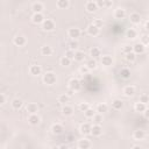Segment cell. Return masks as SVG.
Masks as SVG:
<instances>
[{
    "label": "cell",
    "mask_w": 149,
    "mask_h": 149,
    "mask_svg": "<svg viewBox=\"0 0 149 149\" xmlns=\"http://www.w3.org/2000/svg\"><path fill=\"white\" fill-rule=\"evenodd\" d=\"M43 81L44 84L47 85H54L56 81H57V77H56V73H54L52 71H48L43 74Z\"/></svg>",
    "instance_id": "cell-1"
},
{
    "label": "cell",
    "mask_w": 149,
    "mask_h": 149,
    "mask_svg": "<svg viewBox=\"0 0 149 149\" xmlns=\"http://www.w3.org/2000/svg\"><path fill=\"white\" fill-rule=\"evenodd\" d=\"M69 88H71L72 91H79L81 88V83L79 79L77 78H71L70 81H69Z\"/></svg>",
    "instance_id": "cell-2"
},
{
    "label": "cell",
    "mask_w": 149,
    "mask_h": 149,
    "mask_svg": "<svg viewBox=\"0 0 149 149\" xmlns=\"http://www.w3.org/2000/svg\"><path fill=\"white\" fill-rule=\"evenodd\" d=\"M42 29L45 31H51L55 29V22L51 19H45L42 23Z\"/></svg>",
    "instance_id": "cell-3"
},
{
    "label": "cell",
    "mask_w": 149,
    "mask_h": 149,
    "mask_svg": "<svg viewBox=\"0 0 149 149\" xmlns=\"http://www.w3.org/2000/svg\"><path fill=\"white\" fill-rule=\"evenodd\" d=\"M80 29L77 28V27H72L68 30V36L71 38V40H77L79 36H80Z\"/></svg>",
    "instance_id": "cell-4"
},
{
    "label": "cell",
    "mask_w": 149,
    "mask_h": 149,
    "mask_svg": "<svg viewBox=\"0 0 149 149\" xmlns=\"http://www.w3.org/2000/svg\"><path fill=\"white\" fill-rule=\"evenodd\" d=\"M98 8H99V7H98V5H97V1L90 0V1H86V3H85V9H86L88 13H94Z\"/></svg>",
    "instance_id": "cell-5"
},
{
    "label": "cell",
    "mask_w": 149,
    "mask_h": 149,
    "mask_svg": "<svg viewBox=\"0 0 149 149\" xmlns=\"http://www.w3.org/2000/svg\"><path fill=\"white\" fill-rule=\"evenodd\" d=\"M41 122V118L40 115L36 113V114H29L28 115V123L31 125V126H37L38 123Z\"/></svg>",
    "instance_id": "cell-6"
},
{
    "label": "cell",
    "mask_w": 149,
    "mask_h": 149,
    "mask_svg": "<svg viewBox=\"0 0 149 149\" xmlns=\"http://www.w3.org/2000/svg\"><path fill=\"white\" fill-rule=\"evenodd\" d=\"M91 129H92V126L88 123V122H83L79 127V132L83 134V135H88L91 134Z\"/></svg>",
    "instance_id": "cell-7"
},
{
    "label": "cell",
    "mask_w": 149,
    "mask_h": 149,
    "mask_svg": "<svg viewBox=\"0 0 149 149\" xmlns=\"http://www.w3.org/2000/svg\"><path fill=\"white\" fill-rule=\"evenodd\" d=\"M44 15L42 13H34L33 16H31V21L35 23V24H42L43 21H44Z\"/></svg>",
    "instance_id": "cell-8"
},
{
    "label": "cell",
    "mask_w": 149,
    "mask_h": 149,
    "mask_svg": "<svg viewBox=\"0 0 149 149\" xmlns=\"http://www.w3.org/2000/svg\"><path fill=\"white\" fill-rule=\"evenodd\" d=\"M13 43L17 47H23L26 43H27V38L22 35H16L14 38H13Z\"/></svg>",
    "instance_id": "cell-9"
},
{
    "label": "cell",
    "mask_w": 149,
    "mask_h": 149,
    "mask_svg": "<svg viewBox=\"0 0 149 149\" xmlns=\"http://www.w3.org/2000/svg\"><path fill=\"white\" fill-rule=\"evenodd\" d=\"M144 50H146V47H144V44H142L141 42L135 43V44L133 45V52H134L135 55H141V54L144 52Z\"/></svg>",
    "instance_id": "cell-10"
},
{
    "label": "cell",
    "mask_w": 149,
    "mask_h": 149,
    "mask_svg": "<svg viewBox=\"0 0 149 149\" xmlns=\"http://www.w3.org/2000/svg\"><path fill=\"white\" fill-rule=\"evenodd\" d=\"M86 30H87V34L90 35V36H97V35H99V33H100V29L99 28H97L94 24H88V27L86 28Z\"/></svg>",
    "instance_id": "cell-11"
},
{
    "label": "cell",
    "mask_w": 149,
    "mask_h": 149,
    "mask_svg": "<svg viewBox=\"0 0 149 149\" xmlns=\"http://www.w3.org/2000/svg\"><path fill=\"white\" fill-rule=\"evenodd\" d=\"M29 73L31 76H38V74L42 73V68L40 65H37V64H33L29 68Z\"/></svg>",
    "instance_id": "cell-12"
},
{
    "label": "cell",
    "mask_w": 149,
    "mask_h": 149,
    "mask_svg": "<svg viewBox=\"0 0 149 149\" xmlns=\"http://www.w3.org/2000/svg\"><path fill=\"white\" fill-rule=\"evenodd\" d=\"M63 130H64L63 125H61V123H58V122H56V123H54V125L51 126V132H52V134H55V135L62 134Z\"/></svg>",
    "instance_id": "cell-13"
},
{
    "label": "cell",
    "mask_w": 149,
    "mask_h": 149,
    "mask_svg": "<svg viewBox=\"0 0 149 149\" xmlns=\"http://www.w3.org/2000/svg\"><path fill=\"white\" fill-rule=\"evenodd\" d=\"M78 148L79 149H90L91 148V141L87 139H80L78 141Z\"/></svg>",
    "instance_id": "cell-14"
},
{
    "label": "cell",
    "mask_w": 149,
    "mask_h": 149,
    "mask_svg": "<svg viewBox=\"0 0 149 149\" xmlns=\"http://www.w3.org/2000/svg\"><path fill=\"white\" fill-rule=\"evenodd\" d=\"M26 109H27V112H28L29 114H36V113L38 112V106H37V104H35V102H29V104L27 105Z\"/></svg>",
    "instance_id": "cell-15"
},
{
    "label": "cell",
    "mask_w": 149,
    "mask_h": 149,
    "mask_svg": "<svg viewBox=\"0 0 149 149\" xmlns=\"http://www.w3.org/2000/svg\"><path fill=\"white\" fill-rule=\"evenodd\" d=\"M31 9H33L34 13H42V10L44 9V5L40 1H36L31 5Z\"/></svg>",
    "instance_id": "cell-16"
},
{
    "label": "cell",
    "mask_w": 149,
    "mask_h": 149,
    "mask_svg": "<svg viewBox=\"0 0 149 149\" xmlns=\"http://www.w3.org/2000/svg\"><path fill=\"white\" fill-rule=\"evenodd\" d=\"M135 92H136V90H135V87L133 85H127L123 88V93H125L126 97H133L135 94Z\"/></svg>",
    "instance_id": "cell-17"
},
{
    "label": "cell",
    "mask_w": 149,
    "mask_h": 149,
    "mask_svg": "<svg viewBox=\"0 0 149 149\" xmlns=\"http://www.w3.org/2000/svg\"><path fill=\"white\" fill-rule=\"evenodd\" d=\"M91 134L93 136H100L102 134V127L100 125H93L92 126V129H91Z\"/></svg>",
    "instance_id": "cell-18"
},
{
    "label": "cell",
    "mask_w": 149,
    "mask_h": 149,
    "mask_svg": "<svg viewBox=\"0 0 149 149\" xmlns=\"http://www.w3.org/2000/svg\"><path fill=\"white\" fill-rule=\"evenodd\" d=\"M129 20H130V22H132L133 24H139V23L141 22V15H140L139 13L134 12V13H132V14L129 15Z\"/></svg>",
    "instance_id": "cell-19"
},
{
    "label": "cell",
    "mask_w": 149,
    "mask_h": 149,
    "mask_svg": "<svg viewBox=\"0 0 149 149\" xmlns=\"http://www.w3.org/2000/svg\"><path fill=\"white\" fill-rule=\"evenodd\" d=\"M100 61H101V64L105 65V66H111L113 64V58L109 55H104Z\"/></svg>",
    "instance_id": "cell-20"
},
{
    "label": "cell",
    "mask_w": 149,
    "mask_h": 149,
    "mask_svg": "<svg viewBox=\"0 0 149 149\" xmlns=\"http://www.w3.org/2000/svg\"><path fill=\"white\" fill-rule=\"evenodd\" d=\"M114 17L115 19H119V20H122L126 17V10L123 8H116L114 10Z\"/></svg>",
    "instance_id": "cell-21"
},
{
    "label": "cell",
    "mask_w": 149,
    "mask_h": 149,
    "mask_svg": "<svg viewBox=\"0 0 149 149\" xmlns=\"http://www.w3.org/2000/svg\"><path fill=\"white\" fill-rule=\"evenodd\" d=\"M62 114L63 115H66V116H70L73 114V107L70 106V105H64L62 107Z\"/></svg>",
    "instance_id": "cell-22"
},
{
    "label": "cell",
    "mask_w": 149,
    "mask_h": 149,
    "mask_svg": "<svg viewBox=\"0 0 149 149\" xmlns=\"http://www.w3.org/2000/svg\"><path fill=\"white\" fill-rule=\"evenodd\" d=\"M123 107V101L121 99H114L112 101V108L115 109V111H119Z\"/></svg>",
    "instance_id": "cell-23"
},
{
    "label": "cell",
    "mask_w": 149,
    "mask_h": 149,
    "mask_svg": "<svg viewBox=\"0 0 149 149\" xmlns=\"http://www.w3.org/2000/svg\"><path fill=\"white\" fill-rule=\"evenodd\" d=\"M130 76H132V73H130V70L128 68H122L120 70V77L122 79H129Z\"/></svg>",
    "instance_id": "cell-24"
},
{
    "label": "cell",
    "mask_w": 149,
    "mask_h": 149,
    "mask_svg": "<svg viewBox=\"0 0 149 149\" xmlns=\"http://www.w3.org/2000/svg\"><path fill=\"white\" fill-rule=\"evenodd\" d=\"M144 136H146V133H144V130H142V129H136V130H134V133H133V137H134L135 140H143Z\"/></svg>",
    "instance_id": "cell-25"
},
{
    "label": "cell",
    "mask_w": 149,
    "mask_h": 149,
    "mask_svg": "<svg viewBox=\"0 0 149 149\" xmlns=\"http://www.w3.org/2000/svg\"><path fill=\"white\" fill-rule=\"evenodd\" d=\"M12 107L14 108V109H20L21 107H22V105H23V101L20 99V98H15V99H13L12 100Z\"/></svg>",
    "instance_id": "cell-26"
},
{
    "label": "cell",
    "mask_w": 149,
    "mask_h": 149,
    "mask_svg": "<svg viewBox=\"0 0 149 149\" xmlns=\"http://www.w3.org/2000/svg\"><path fill=\"white\" fill-rule=\"evenodd\" d=\"M90 56H91V58L97 59L98 57H100V49L97 48V47L91 48V50H90Z\"/></svg>",
    "instance_id": "cell-27"
},
{
    "label": "cell",
    "mask_w": 149,
    "mask_h": 149,
    "mask_svg": "<svg viewBox=\"0 0 149 149\" xmlns=\"http://www.w3.org/2000/svg\"><path fill=\"white\" fill-rule=\"evenodd\" d=\"M97 5H98V7L108 8V7H111L113 5V2L109 1V0H99V1H97Z\"/></svg>",
    "instance_id": "cell-28"
},
{
    "label": "cell",
    "mask_w": 149,
    "mask_h": 149,
    "mask_svg": "<svg viewBox=\"0 0 149 149\" xmlns=\"http://www.w3.org/2000/svg\"><path fill=\"white\" fill-rule=\"evenodd\" d=\"M41 54L43 56H50L52 54V48L50 45H43L41 48Z\"/></svg>",
    "instance_id": "cell-29"
},
{
    "label": "cell",
    "mask_w": 149,
    "mask_h": 149,
    "mask_svg": "<svg viewBox=\"0 0 149 149\" xmlns=\"http://www.w3.org/2000/svg\"><path fill=\"white\" fill-rule=\"evenodd\" d=\"M84 59H85V52L84 51H80V50L74 51V61L76 62H81Z\"/></svg>",
    "instance_id": "cell-30"
},
{
    "label": "cell",
    "mask_w": 149,
    "mask_h": 149,
    "mask_svg": "<svg viewBox=\"0 0 149 149\" xmlns=\"http://www.w3.org/2000/svg\"><path fill=\"white\" fill-rule=\"evenodd\" d=\"M85 65H86V68H87L88 70H94V69L97 68V61L93 59V58H90V59L86 61Z\"/></svg>",
    "instance_id": "cell-31"
},
{
    "label": "cell",
    "mask_w": 149,
    "mask_h": 149,
    "mask_svg": "<svg viewBox=\"0 0 149 149\" xmlns=\"http://www.w3.org/2000/svg\"><path fill=\"white\" fill-rule=\"evenodd\" d=\"M58 102L59 104H62V105H66V102H69V100H70V97L66 94V93H63V94H59L58 95Z\"/></svg>",
    "instance_id": "cell-32"
},
{
    "label": "cell",
    "mask_w": 149,
    "mask_h": 149,
    "mask_svg": "<svg viewBox=\"0 0 149 149\" xmlns=\"http://www.w3.org/2000/svg\"><path fill=\"white\" fill-rule=\"evenodd\" d=\"M107 111H108V106H107L105 102H100V104L97 105V113L102 114V113H105V112H107Z\"/></svg>",
    "instance_id": "cell-33"
},
{
    "label": "cell",
    "mask_w": 149,
    "mask_h": 149,
    "mask_svg": "<svg viewBox=\"0 0 149 149\" xmlns=\"http://www.w3.org/2000/svg\"><path fill=\"white\" fill-rule=\"evenodd\" d=\"M69 5H70L69 0H58V1L56 2V6H57L59 9H65V8L69 7Z\"/></svg>",
    "instance_id": "cell-34"
},
{
    "label": "cell",
    "mask_w": 149,
    "mask_h": 149,
    "mask_svg": "<svg viewBox=\"0 0 149 149\" xmlns=\"http://www.w3.org/2000/svg\"><path fill=\"white\" fill-rule=\"evenodd\" d=\"M126 36H127L128 38L133 40V38H135V37L137 36V31H136L134 28H129V29H127V31H126Z\"/></svg>",
    "instance_id": "cell-35"
},
{
    "label": "cell",
    "mask_w": 149,
    "mask_h": 149,
    "mask_svg": "<svg viewBox=\"0 0 149 149\" xmlns=\"http://www.w3.org/2000/svg\"><path fill=\"white\" fill-rule=\"evenodd\" d=\"M134 108H135V111L136 112H141V113H143L146 109H147V105H144V104H142V102H136L135 104V106H134Z\"/></svg>",
    "instance_id": "cell-36"
},
{
    "label": "cell",
    "mask_w": 149,
    "mask_h": 149,
    "mask_svg": "<svg viewBox=\"0 0 149 149\" xmlns=\"http://www.w3.org/2000/svg\"><path fill=\"white\" fill-rule=\"evenodd\" d=\"M59 63H61V65H62V66H69V65L71 64V59H69L68 57L63 56V57H61Z\"/></svg>",
    "instance_id": "cell-37"
},
{
    "label": "cell",
    "mask_w": 149,
    "mask_h": 149,
    "mask_svg": "<svg viewBox=\"0 0 149 149\" xmlns=\"http://www.w3.org/2000/svg\"><path fill=\"white\" fill-rule=\"evenodd\" d=\"M139 101L142 102V104H144V105H147V104L149 102V95L146 94V93H142V94L140 95V98H139Z\"/></svg>",
    "instance_id": "cell-38"
},
{
    "label": "cell",
    "mask_w": 149,
    "mask_h": 149,
    "mask_svg": "<svg viewBox=\"0 0 149 149\" xmlns=\"http://www.w3.org/2000/svg\"><path fill=\"white\" fill-rule=\"evenodd\" d=\"M92 119H93V121H94V123H95V125H100V123H101V121H102V114L97 113Z\"/></svg>",
    "instance_id": "cell-39"
},
{
    "label": "cell",
    "mask_w": 149,
    "mask_h": 149,
    "mask_svg": "<svg viewBox=\"0 0 149 149\" xmlns=\"http://www.w3.org/2000/svg\"><path fill=\"white\" fill-rule=\"evenodd\" d=\"M84 114H85V116H86V118H88V119H90V118H93L97 113H95V111H94L93 108H91V107H90L86 112H84Z\"/></svg>",
    "instance_id": "cell-40"
},
{
    "label": "cell",
    "mask_w": 149,
    "mask_h": 149,
    "mask_svg": "<svg viewBox=\"0 0 149 149\" xmlns=\"http://www.w3.org/2000/svg\"><path fill=\"white\" fill-rule=\"evenodd\" d=\"M92 24H94L97 28H99V29H100V28L104 26V22H102V20H101V19H98V17H97V19H94V20H93Z\"/></svg>",
    "instance_id": "cell-41"
},
{
    "label": "cell",
    "mask_w": 149,
    "mask_h": 149,
    "mask_svg": "<svg viewBox=\"0 0 149 149\" xmlns=\"http://www.w3.org/2000/svg\"><path fill=\"white\" fill-rule=\"evenodd\" d=\"M68 47H69V49H71V50L74 51V49L78 47V42H77L76 40H71V41L68 43Z\"/></svg>",
    "instance_id": "cell-42"
},
{
    "label": "cell",
    "mask_w": 149,
    "mask_h": 149,
    "mask_svg": "<svg viewBox=\"0 0 149 149\" xmlns=\"http://www.w3.org/2000/svg\"><path fill=\"white\" fill-rule=\"evenodd\" d=\"M64 56L72 61V59H74V51L71 50V49H68V50L65 51V55H64Z\"/></svg>",
    "instance_id": "cell-43"
},
{
    "label": "cell",
    "mask_w": 149,
    "mask_h": 149,
    "mask_svg": "<svg viewBox=\"0 0 149 149\" xmlns=\"http://www.w3.org/2000/svg\"><path fill=\"white\" fill-rule=\"evenodd\" d=\"M88 108H90L88 102H80V104H79V109H80L81 112H86Z\"/></svg>",
    "instance_id": "cell-44"
},
{
    "label": "cell",
    "mask_w": 149,
    "mask_h": 149,
    "mask_svg": "<svg viewBox=\"0 0 149 149\" xmlns=\"http://www.w3.org/2000/svg\"><path fill=\"white\" fill-rule=\"evenodd\" d=\"M125 57H126V59H127L128 62H134L135 58H136V55H135L134 52H129V54H127Z\"/></svg>",
    "instance_id": "cell-45"
},
{
    "label": "cell",
    "mask_w": 149,
    "mask_h": 149,
    "mask_svg": "<svg viewBox=\"0 0 149 149\" xmlns=\"http://www.w3.org/2000/svg\"><path fill=\"white\" fill-rule=\"evenodd\" d=\"M122 51H123L125 55H127V54H129V52H133V47H130V45H123Z\"/></svg>",
    "instance_id": "cell-46"
},
{
    "label": "cell",
    "mask_w": 149,
    "mask_h": 149,
    "mask_svg": "<svg viewBox=\"0 0 149 149\" xmlns=\"http://www.w3.org/2000/svg\"><path fill=\"white\" fill-rule=\"evenodd\" d=\"M141 43L142 44H149V36L148 35H142V37H141Z\"/></svg>",
    "instance_id": "cell-47"
},
{
    "label": "cell",
    "mask_w": 149,
    "mask_h": 149,
    "mask_svg": "<svg viewBox=\"0 0 149 149\" xmlns=\"http://www.w3.org/2000/svg\"><path fill=\"white\" fill-rule=\"evenodd\" d=\"M88 71H90V70L86 68V65H84V66H80V68H79V72H80L81 74H86Z\"/></svg>",
    "instance_id": "cell-48"
},
{
    "label": "cell",
    "mask_w": 149,
    "mask_h": 149,
    "mask_svg": "<svg viewBox=\"0 0 149 149\" xmlns=\"http://www.w3.org/2000/svg\"><path fill=\"white\" fill-rule=\"evenodd\" d=\"M6 102V97L3 93H0V105H5Z\"/></svg>",
    "instance_id": "cell-49"
},
{
    "label": "cell",
    "mask_w": 149,
    "mask_h": 149,
    "mask_svg": "<svg viewBox=\"0 0 149 149\" xmlns=\"http://www.w3.org/2000/svg\"><path fill=\"white\" fill-rule=\"evenodd\" d=\"M73 93H74V91H72L71 88H69V90H68V92H66V94H68L69 97H72V95H73Z\"/></svg>",
    "instance_id": "cell-50"
},
{
    "label": "cell",
    "mask_w": 149,
    "mask_h": 149,
    "mask_svg": "<svg viewBox=\"0 0 149 149\" xmlns=\"http://www.w3.org/2000/svg\"><path fill=\"white\" fill-rule=\"evenodd\" d=\"M143 114H144V116H146L147 119H149V108H147V109L143 112Z\"/></svg>",
    "instance_id": "cell-51"
},
{
    "label": "cell",
    "mask_w": 149,
    "mask_h": 149,
    "mask_svg": "<svg viewBox=\"0 0 149 149\" xmlns=\"http://www.w3.org/2000/svg\"><path fill=\"white\" fill-rule=\"evenodd\" d=\"M59 149H69V147L66 144H61L59 146Z\"/></svg>",
    "instance_id": "cell-52"
},
{
    "label": "cell",
    "mask_w": 149,
    "mask_h": 149,
    "mask_svg": "<svg viewBox=\"0 0 149 149\" xmlns=\"http://www.w3.org/2000/svg\"><path fill=\"white\" fill-rule=\"evenodd\" d=\"M144 28H146V29H147V30L149 31V20H148V21H147V22L144 23Z\"/></svg>",
    "instance_id": "cell-53"
},
{
    "label": "cell",
    "mask_w": 149,
    "mask_h": 149,
    "mask_svg": "<svg viewBox=\"0 0 149 149\" xmlns=\"http://www.w3.org/2000/svg\"><path fill=\"white\" fill-rule=\"evenodd\" d=\"M132 149H143L141 146H137V144H135V146H133L132 147Z\"/></svg>",
    "instance_id": "cell-54"
},
{
    "label": "cell",
    "mask_w": 149,
    "mask_h": 149,
    "mask_svg": "<svg viewBox=\"0 0 149 149\" xmlns=\"http://www.w3.org/2000/svg\"><path fill=\"white\" fill-rule=\"evenodd\" d=\"M51 149H59V146H54L51 147Z\"/></svg>",
    "instance_id": "cell-55"
},
{
    "label": "cell",
    "mask_w": 149,
    "mask_h": 149,
    "mask_svg": "<svg viewBox=\"0 0 149 149\" xmlns=\"http://www.w3.org/2000/svg\"><path fill=\"white\" fill-rule=\"evenodd\" d=\"M148 20H149V17H148Z\"/></svg>",
    "instance_id": "cell-56"
}]
</instances>
